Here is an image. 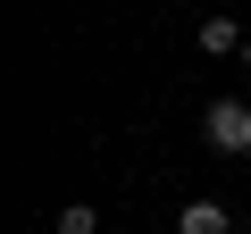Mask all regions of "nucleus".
<instances>
[{
	"instance_id": "obj_1",
	"label": "nucleus",
	"mask_w": 251,
	"mask_h": 234,
	"mask_svg": "<svg viewBox=\"0 0 251 234\" xmlns=\"http://www.w3.org/2000/svg\"><path fill=\"white\" fill-rule=\"evenodd\" d=\"M201 134H209V151L243 159V151H251V100H209V109H201Z\"/></svg>"
},
{
	"instance_id": "obj_2",
	"label": "nucleus",
	"mask_w": 251,
	"mask_h": 234,
	"mask_svg": "<svg viewBox=\"0 0 251 234\" xmlns=\"http://www.w3.org/2000/svg\"><path fill=\"white\" fill-rule=\"evenodd\" d=\"M176 234H234V217H226L218 201H184V209H176Z\"/></svg>"
},
{
	"instance_id": "obj_3",
	"label": "nucleus",
	"mask_w": 251,
	"mask_h": 234,
	"mask_svg": "<svg viewBox=\"0 0 251 234\" xmlns=\"http://www.w3.org/2000/svg\"><path fill=\"white\" fill-rule=\"evenodd\" d=\"M201 50H209V59H234V50H243V25H234V17H201Z\"/></svg>"
},
{
	"instance_id": "obj_4",
	"label": "nucleus",
	"mask_w": 251,
	"mask_h": 234,
	"mask_svg": "<svg viewBox=\"0 0 251 234\" xmlns=\"http://www.w3.org/2000/svg\"><path fill=\"white\" fill-rule=\"evenodd\" d=\"M92 226H100V217H92L84 201H67V209H59V234H92Z\"/></svg>"
},
{
	"instance_id": "obj_5",
	"label": "nucleus",
	"mask_w": 251,
	"mask_h": 234,
	"mask_svg": "<svg viewBox=\"0 0 251 234\" xmlns=\"http://www.w3.org/2000/svg\"><path fill=\"white\" fill-rule=\"evenodd\" d=\"M243 59H251V34H243Z\"/></svg>"
}]
</instances>
